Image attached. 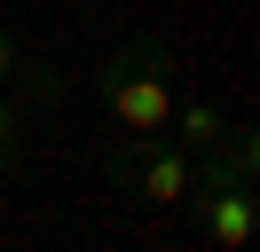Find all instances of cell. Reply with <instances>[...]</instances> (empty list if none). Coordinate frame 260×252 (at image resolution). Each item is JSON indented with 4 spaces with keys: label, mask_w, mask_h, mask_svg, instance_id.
I'll list each match as a JSON object with an SVG mask.
<instances>
[{
    "label": "cell",
    "mask_w": 260,
    "mask_h": 252,
    "mask_svg": "<svg viewBox=\"0 0 260 252\" xmlns=\"http://www.w3.org/2000/svg\"><path fill=\"white\" fill-rule=\"evenodd\" d=\"M95 94H103V110H111L118 134H134V142L166 134V118H174V103H181L174 94V47H166L158 32H134L118 55H103Z\"/></svg>",
    "instance_id": "obj_1"
},
{
    "label": "cell",
    "mask_w": 260,
    "mask_h": 252,
    "mask_svg": "<svg viewBox=\"0 0 260 252\" xmlns=\"http://www.w3.org/2000/svg\"><path fill=\"white\" fill-rule=\"evenodd\" d=\"M189 173H197V158L181 150V142H166V134H150V142L126 134L111 158H103V181H111L126 205H158V213H174V205L189 197Z\"/></svg>",
    "instance_id": "obj_2"
},
{
    "label": "cell",
    "mask_w": 260,
    "mask_h": 252,
    "mask_svg": "<svg viewBox=\"0 0 260 252\" xmlns=\"http://www.w3.org/2000/svg\"><path fill=\"white\" fill-rule=\"evenodd\" d=\"M181 213L197 220V236H205L213 252H244L252 244V181H189V197H181Z\"/></svg>",
    "instance_id": "obj_3"
},
{
    "label": "cell",
    "mask_w": 260,
    "mask_h": 252,
    "mask_svg": "<svg viewBox=\"0 0 260 252\" xmlns=\"http://www.w3.org/2000/svg\"><path fill=\"white\" fill-rule=\"evenodd\" d=\"M0 94H24V103H63V94H71V79L55 71V63L24 55V40L0 24Z\"/></svg>",
    "instance_id": "obj_4"
},
{
    "label": "cell",
    "mask_w": 260,
    "mask_h": 252,
    "mask_svg": "<svg viewBox=\"0 0 260 252\" xmlns=\"http://www.w3.org/2000/svg\"><path fill=\"white\" fill-rule=\"evenodd\" d=\"M221 134H229V118H221L213 103H174V118H166V142H181L189 158H205Z\"/></svg>",
    "instance_id": "obj_5"
},
{
    "label": "cell",
    "mask_w": 260,
    "mask_h": 252,
    "mask_svg": "<svg viewBox=\"0 0 260 252\" xmlns=\"http://www.w3.org/2000/svg\"><path fill=\"white\" fill-rule=\"evenodd\" d=\"M24 142H32V103L24 94H0V173L24 166Z\"/></svg>",
    "instance_id": "obj_6"
}]
</instances>
